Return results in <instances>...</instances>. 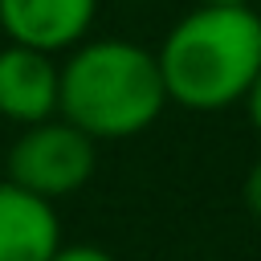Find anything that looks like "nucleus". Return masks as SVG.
<instances>
[{"label": "nucleus", "instance_id": "1", "mask_svg": "<svg viewBox=\"0 0 261 261\" xmlns=\"http://www.w3.org/2000/svg\"><path fill=\"white\" fill-rule=\"evenodd\" d=\"M167 106V86L155 61V49L94 37L69 49L57 65V114L94 143L135 139Z\"/></svg>", "mask_w": 261, "mask_h": 261}, {"label": "nucleus", "instance_id": "2", "mask_svg": "<svg viewBox=\"0 0 261 261\" xmlns=\"http://www.w3.org/2000/svg\"><path fill=\"white\" fill-rule=\"evenodd\" d=\"M155 61L167 86V102L196 114L241 106L261 73V12L253 4H196L167 29Z\"/></svg>", "mask_w": 261, "mask_h": 261}, {"label": "nucleus", "instance_id": "3", "mask_svg": "<svg viewBox=\"0 0 261 261\" xmlns=\"http://www.w3.org/2000/svg\"><path fill=\"white\" fill-rule=\"evenodd\" d=\"M94 167H98V143L86 139L77 126H69L61 114H53L45 122L20 126V135L8 147L4 179L53 204L86 188Z\"/></svg>", "mask_w": 261, "mask_h": 261}, {"label": "nucleus", "instance_id": "4", "mask_svg": "<svg viewBox=\"0 0 261 261\" xmlns=\"http://www.w3.org/2000/svg\"><path fill=\"white\" fill-rule=\"evenodd\" d=\"M98 0H0V33L8 45L65 53L94 29Z\"/></svg>", "mask_w": 261, "mask_h": 261}, {"label": "nucleus", "instance_id": "5", "mask_svg": "<svg viewBox=\"0 0 261 261\" xmlns=\"http://www.w3.org/2000/svg\"><path fill=\"white\" fill-rule=\"evenodd\" d=\"M57 114V61L29 45L0 49V118L33 126Z\"/></svg>", "mask_w": 261, "mask_h": 261}, {"label": "nucleus", "instance_id": "6", "mask_svg": "<svg viewBox=\"0 0 261 261\" xmlns=\"http://www.w3.org/2000/svg\"><path fill=\"white\" fill-rule=\"evenodd\" d=\"M61 249L57 208L0 179V261H49Z\"/></svg>", "mask_w": 261, "mask_h": 261}, {"label": "nucleus", "instance_id": "7", "mask_svg": "<svg viewBox=\"0 0 261 261\" xmlns=\"http://www.w3.org/2000/svg\"><path fill=\"white\" fill-rule=\"evenodd\" d=\"M241 196H245V208H249V216L261 224V159L245 171V184H241Z\"/></svg>", "mask_w": 261, "mask_h": 261}, {"label": "nucleus", "instance_id": "8", "mask_svg": "<svg viewBox=\"0 0 261 261\" xmlns=\"http://www.w3.org/2000/svg\"><path fill=\"white\" fill-rule=\"evenodd\" d=\"M49 261H114L102 245H61Z\"/></svg>", "mask_w": 261, "mask_h": 261}, {"label": "nucleus", "instance_id": "9", "mask_svg": "<svg viewBox=\"0 0 261 261\" xmlns=\"http://www.w3.org/2000/svg\"><path fill=\"white\" fill-rule=\"evenodd\" d=\"M245 110H249L253 130L261 135V73H257V82H253V86H249V94H245Z\"/></svg>", "mask_w": 261, "mask_h": 261}, {"label": "nucleus", "instance_id": "10", "mask_svg": "<svg viewBox=\"0 0 261 261\" xmlns=\"http://www.w3.org/2000/svg\"><path fill=\"white\" fill-rule=\"evenodd\" d=\"M196 4H212V8H237V4H253V0H196Z\"/></svg>", "mask_w": 261, "mask_h": 261}, {"label": "nucleus", "instance_id": "11", "mask_svg": "<svg viewBox=\"0 0 261 261\" xmlns=\"http://www.w3.org/2000/svg\"><path fill=\"white\" fill-rule=\"evenodd\" d=\"M130 4H147V0H130Z\"/></svg>", "mask_w": 261, "mask_h": 261}]
</instances>
